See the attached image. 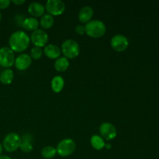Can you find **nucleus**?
<instances>
[{
  "instance_id": "obj_24",
  "label": "nucleus",
  "mask_w": 159,
  "mask_h": 159,
  "mask_svg": "<svg viewBox=\"0 0 159 159\" xmlns=\"http://www.w3.org/2000/svg\"><path fill=\"white\" fill-rule=\"evenodd\" d=\"M75 32L79 35H82L85 33V25H78L75 27Z\"/></svg>"
},
{
  "instance_id": "obj_1",
  "label": "nucleus",
  "mask_w": 159,
  "mask_h": 159,
  "mask_svg": "<svg viewBox=\"0 0 159 159\" xmlns=\"http://www.w3.org/2000/svg\"><path fill=\"white\" fill-rule=\"evenodd\" d=\"M30 41V39L26 32L22 30L15 31L9 37V48L14 52H23V51L27 49Z\"/></svg>"
},
{
  "instance_id": "obj_30",
  "label": "nucleus",
  "mask_w": 159,
  "mask_h": 159,
  "mask_svg": "<svg viewBox=\"0 0 159 159\" xmlns=\"http://www.w3.org/2000/svg\"><path fill=\"white\" fill-rule=\"evenodd\" d=\"M0 73H1V69H0Z\"/></svg>"
},
{
  "instance_id": "obj_12",
  "label": "nucleus",
  "mask_w": 159,
  "mask_h": 159,
  "mask_svg": "<svg viewBox=\"0 0 159 159\" xmlns=\"http://www.w3.org/2000/svg\"><path fill=\"white\" fill-rule=\"evenodd\" d=\"M45 6L42 3L37 2H33L28 6V12L33 16L34 18L41 17L44 15Z\"/></svg>"
},
{
  "instance_id": "obj_19",
  "label": "nucleus",
  "mask_w": 159,
  "mask_h": 159,
  "mask_svg": "<svg viewBox=\"0 0 159 159\" xmlns=\"http://www.w3.org/2000/svg\"><path fill=\"white\" fill-rule=\"evenodd\" d=\"M65 86V80L61 76H55L51 80V89L54 93H60Z\"/></svg>"
},
{
  "instance_id": "obj_28",
  "label": "nucleus",
  "mask_w": 159,
  "mask_h": 159,
  "mask_svg": "<svg viewBox=\"0 0 159 159\" xmlns=\"http://www.w3.org/2000/svg\"><path fill=\"white\" fill-rule=\"evenodd\" d=\"M2 150H3V147H2V144L0 143V156H1L2 153Z\"/></svg>"
},
{
  "instance_id": "obj_15",
  "label": "nucleus",
  "mask_w": 159,
  "mask_h": 159,
  "mask_svg": "<svg viewBox=\"0 0 159 159\" xmlns=\"http://www.w3.org/2000/svg\"><path fill=\"white\" fill-rule=\"evenodd\" d=\"M20 148L24 153H29V152H32L33 148H34V146H33V138L30 134H26L21 138Z\"/></svg>"
},
{
  "instance_id": "obj_4",
  "label": "nucleus",
  "mask_w": 159,
  "mask_h": 159,
  "mask_svg": "<svg viewBox=\"0 0 159 159\" xmlns=\"http://www.w3.org/2000/svg\"><path fill=\"white\" fill-rule=\"evenodd\" d=\"M75 149V142L71 138H65L61 140L56 148L57 154L61 157H68L72 155Z\"/></svg>"
},
{
  "instance_id": "obj_16",
  "label": "nucleus",
  "mask_w": 159,
  "mask_h": 159,
  "mask_svg": "<svg viewBox=\"0 0 159 159\" xmlns=\"http://www.w3.org/2000/svg\"><path fill=\"white\" fill-rule=\"evenodd\" d=\"M13 79V71L10 68H6L0 73V82L4 85H9V84L12 83Z\"/></svg>"
},
{
  "instance_id": "obj_5",
  "label": "nucleus",
  "mask_w": 159,
  "mask_h": 159,
  "mask_svg": "<svg viewBox=\"0 0 159 159\" xmlns=\"http://www.w3.org/2000/svg\"><path fill=\"white\" fill-rule=\"evenodd\" d=\"M21 137L16 133H9L4 138L2 147L6 152H13L20 148Z\"/></svg>"
},
{
  "instance_id": "obj_22",
  "label": "nucleus",
  "mask_w": 159,
  "mask_h": 159,
  "mask_svg": "<svg viewBox=\"0 0 159 159\" xmlns=\"http://www.w3.org/2000/svg\"><path fill=\"white\" fill-rule=\"evenodd\" d=\"M56 154H57V150L53 146H45L41 150V155L46 159L54 158Z\"/></svg>"
},
{
  "instance_id": "obj_3",
  "label": "nucleus",
  "mask_w": 159,
  "mask_h": 159,
  "mask_svg": "<svg viewBox=\"0 0 159 159\" xmlns=\"http://www.w3.org/2000/svg\"><path fill=\"white\" fill-rule=\"evenodd\" d=\"M61 51L66 58H75L79 54L80 47L75 40L68 39L63 42Z\"/></svg>"
},
{
  "instance_id": "obj_29",
  "label": "nucleus",
  "mask_w": 159,
  "mask_h": 159,
  "mask_svg": "<svg viewBox=\"0 0 159 159\" xmlns=\"http://www.w3.org/2000/svg\"><path fill=\"white\" fill-rule=\"evenodd\" d=\"M1 20H2V13L1 12H0V22H1Z\"/></svg>"
},
{
  "instance_id": "obj_11",
  "label": "nucleus",
  "mask_w": 159,
  "mask_h": 159,
  "mask_svg": "<svg viewBox=\"0 0 159 159\" xmlns=\"http://www.w3.org/2000/svg\"><path fill=\"white\" fill-rule=\"evenodd\" d=\"M32 63V58L30 55L27 54H21L15 58L16 68L19 70H26L29 68Z\"/></svg>"
},
{
  "instance_id": "obj_17",
  "label": "nucleus",
  "mask_w": 159,
  "mask_h": 159,
  "mask_svg": "<svg viewBox=\"0 0 159 159\" xmlns=\"http://www.w3.org/2000/svg\"><path fill=\"white\" fill-rule=\"evenodd\" d=\"M22 26L26 30L34 31L38 28L39 21L34 17H27L23 20Z\"/></svg>"
},
{
  "instance_id": "obj_13",
  "label": "nucleus",
  "mask_w": 159,
  "mask_h": 159,
  "mask_svg": "<svg viewBox=\"0 0 159 159\" xmlns=\"http://www.w3.org/2000/svg\"><path fill=\"white\" fill-rule=\"evenodd\" d=\"M94 11L89 6H85L80 9L79 12V20L82 23H87L91 21L93 18Z\"/></svg>"
},
{
  "instance_id": "obj_6",
  "label": "nucleus",
  "mask_w": 159,
  "mask_h": 159,
  "mask_svg": "<svg viewBox=\"0 0 159 159\" xmlns=\"http://www.w3.org/2000/svg\"><path fill=\"white\" fill-rule=\"evenodd\" d=\"M14 51L9 47H2L0 48V65L9 68L14 65Z\"/></svg>"
},
{
  "instance_id": "obj_26",
  "label": "nucleus",
  "mask_w": 159,
  "mask_h": 159,
  "mask_svg": "<svg viewBox=\"0 0 159 159\" xmlns=\"http://www.w3.org/2000/svg\"><path fill=\"white\" fill-rule=\"evenodd\" d=\"M12 2L16 5H22L25 2L24 0H12Z\"/></svg>"
},
{
  "instance_id": "obj_8",
  "label": "nucleus",
  "mask_w": 159,
  "mask_h": 159,
  "mask_svg": "<svg viewBox=\"0 0 159 159\" xmlns=\"http://www.w3.org/2000/svg\"><path fill=\"white\" fill-rule=\"evenodd\" d=\"M48 34L46 31L42 29H37L31 33L30 39V41L35 45V47H42L46 46L48 42Z\"/></svg>"
},
{
  "instance_id": "obj_18",
  "label": "nucleus",
  "mask_w": 159,
  "mask_h": 159,
  "mask_svg": "<svg viewBox=\"0 0 159 159\" xmlns=\"http://www.w3.org/2000/svg\"><path fill=\"white\" fill-rule=\"evenodd\" d=\"M69 67V61L65 57H60L54 62V68L59 72H64Z\"/></svg>"
},
{
  "instance_id": "obj_21",
  "label": "nucleus",
  "mask_w": 159,
  "mask_h": 159,
  "mask_svg": "<svg viewBox=\"0 0 159 159\" xmlns=\"http://www.w3.org/2000/svg\"><path fill=\"white\" fill-rule=\"evenodd\" d=\"M90 143H91L92 147L96 150H101L106 145L103 138L101 136L96 134L92 136L91 139H90Z\"/></svg>"
},
{
  "instance_id": "obj_9",
  "label": "nucleus",
  "mask_w": 159,
  "mask_h": 159,
  "mask_svg": "<svg viewBox=\"0 0 159 159\" xmlns=\"http://www.w3.org/2000/svg\"><path fill=\"white\" fill-rule=\"evenodd\" d=\"M110 44L114 51L122 52L128 48L129 40L127 37L123 34H116L112 37Z\"/></svg>"
},
{
  "instance_id": "obj_20",
  "label": "nucleus",
  "mask_w": 159,
  "mask_h": 159,
  "mask_svg": "<svg viewBox=\"0 0 159 159\" xmlns=\"http://www.w3.org/2000/svg\"><path fill=\"white\" fill-rule=\"evenodd\" d=\"M39 23L43 29H50L54 23V16L50 14H44L43 16H41Z\"/></svg>"
},
{
  "instance_id": "obj_10",
  "label": "nucleus",
  "mask_w": 159,
  "mask_h": 159,
  "mask_svg": "<svg viewBox=\"0 0 159 159\" xmlns=\"http://www.w3.org/2000/svg\"><path fill=\"white\" fill-rule=\"evenodd\" d=\"M99 133L101 137L107 141H111L114 139L117 134L116 128L111 123H102L99 127Z\"/></svg>"
},
{
  "instance_id": "obj_23",
  "label": "nucleus",
  "mask_w": 159,
  "mask_h": 159,
  "mask_svg": "<svg viewBox=\"0 0 159 159\" xmlns=\"http://www.w3.org/2000/svg\"><path fill=\"white\" fill-rule=\"evenodd\" d=\"M42 54H43V50H42L41 48H39V47H34V48L31 49V58L37 60V59H40V57H42Z\"/></svg>"
},
{
  "instance_id": "obj_2",
  "label": "nucleus",
  "mask_w": 159,
  "mask_h": 159,
  "mask_svg": "<svg viewBox=\"0 0 159 159\" xmlns=\"http://www.w3.org/2000/svg\"><path fill=\"white\" fill-rule=\"evenodd\" d=\"M85 34L93 38H99L105 34L107 27L100 20H91L85 25Z\"/></svg>"
},
{
  "instance_id": "obj_7",
  "label": "nucleus",
  "mask_w": 159,
  "mask_h": 159,
  "mask_svg": "<svg viewBox=\"0 0 159 159\" xmlns=\"http://www.w3.org/2000/svg\"><path fill=\"white\" fill-rule=\"evenodd\" d=\"M44 6L48 14L51 16H59L65 10V4L61 0H48Z\"/></svg>"
},
{
  "instance_id": "obj_14",
  "label": "nucleus",
  "mask_w": 159,
  "mask_h": 159,
  "mask_svg": "<svg viewBox=\"0 0 159 159\" xmlns=\"http://www.w3.org/2000/svg\"><path fill=\"white\" fill-rule=\"evenodd\" d=\"M45 55L51 59H57L60 57L61 53V48H59L57 45L53 44V43H50L45 46L44 50H43Z\"/></svg>"
},
{
  "instance_id": "obj_27",
  "label": "nucleus",
  "mask_w": 159,
  "mask_h": 159,
  "mask_svg": "<svg viewBox=\"0 0 159 159\" xmlns=\"http://www.w3.org/2000/svg\"><path fill=\"white\" fill-rule=\"evenodd\" d=\"M0 159H12V158H11L9 156H6V155H1V156H0Z\"/></svg>"
},
{
  "instance_id": "obj_25",
  "label": "nucleus",
  "mask_w": 159,
  "mask_h": 159,
  "mask_svg": "<svg viewBox=\"0 0 159 159\" xmlns=\"http://www.w3.org/2000/svg\"><path fill=\"white\" fill-rule=\"evenodd\" d=\"M11 2L9 0H0V9H6L9 6Z\"/></svg>"
}]
</instances>
